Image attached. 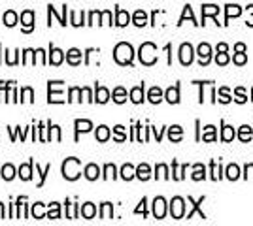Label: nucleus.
Instances as JSON below:
<instances>
[{
	"mask_svg": "<svg viewBox=\"0 0 253 226\" xmlns=\"http://www.w3.org/2000/svg\"><path fill=\"white\" fill-rule=\"evenodd\" d=\"M114 217V205L110 202H104L100 205V219H112Z\"/></svg>",
	"mask_w": 253,
	"mask_h": 226,
	"instance_id": "35",
	"label": "nucleus"
},
{
	"mask_svg": "<svg viewBox=\"0 0 253 226\" xmlns=\"http://www.w3.org/2000/svg\"><path fill=\"white\" fill-rule=\"evenodd\" d=\"M17 21H19V15L13 10H8L2 15V25H6V27H15Z\"/></svg>",
	"mask_w": 253,
	"mask_h": 226,
	"instance_id": "17",
	"label": "nucleus"
},
{
	"mask_svg": "<svg viewBox=\"0 0 253 226\" xmlns=\"http://www.w3.org/2000/svg\"><path fill=\"white\" fill-rule=\"evenodd\" d=\"M246 172L252 173V177H253V164H248V166H246Z\"/></svg>",
	"mask_w": 253,
	"mask_h": 226,
	"instance_id": "63",
	"label": "nucleus"
},
{
	"mask_svg": "<svg viewBox=\"0 0 253 226\" xmlns=\"http://www.w3.org/2000/svg\"><path fill=\"white\" fill-rule=\"evenodd\" d=\"M165 98L169 100L170 104H178V102H179V87L178 85L170 87L169 91L165 93Z\"/></svg>",
	"mask_w": 253,
	"mask_h": 226,
	"instance_id": "23",
	"label": "nucleus"
},
{
	"mask_svg": "<svg viewBox=\"0 0 253 226\" xmlns=\"http://www.w3.org/2000/svg\"><path fill=\"white\" fill-rule=\"evenodd\" d=\"M31 213L34 219H43V217H47V213L43 211V204L42 202H36V204H32V209Z\"/></svg>",
	"mask_w": 253,
	"mask_h": 226,
	"instance_id": "32",
	"label": "nucleus"
},
{
	"mask_svg": "<svg viewBox=\"0 0 253 226\" xmlns=\"http://www.w3.org/2000/svg\"><path fill=\"white\" fill-rule=\"evenodd\" d=\"M63 177L66 181H76L80 175H82V161L76 159V157H70L63 162Z\"/></svg>",
	"mask_w": 253,
	"mask_h": 226,
	"instance_id": "2",
	"label": "nucleus"
},
{
	"mask_svg": "<svg viewBox=\"0 0 253 226\" xmlns=\"http://www.w3.org/2000/svg\"><path fill=\"white\" fill-rule=\"evenodd\" d=\"M6 217V209H4V204H0V219Z\"/></svg>",
	"mask_w": 253,
	"mask_h": 226,
	"instance_id": "62",
	"label": "nucleus"
},
{
	"mask_svg": "<svg viewBox=\"0 0 253 226\" xmlns=\"http://www.w3.org/2000/svg\"><path fill=\"white\" fill-rule=\"evenodd\" d=\"M211 47L208 45V43H201L199 45V57H201V66H206L208 63H210L211 59Z\"/></svg>",
	"mask_w": 253,
	"mask_h": 226,
	"instance_id": "15",
	"label": "nucleus"
},
{
	"mask_svg": "<svg viewBox=\"0 0 253 226\" xmlns=\"http://www.w3.org/2000/svg\"><path fill=\"white\" fill-rule=\"evenodd\" d=\"M100 25H112V11H100Z\"/></svg>",
	"mask_w": 253,
	"mask_h": 226,
	"instance_id": "51",
	"label": "nucleus"
},
{
	"mask_svg": "<svg viewBox=\"0 0 253 226\" xmlns=\"http://www.w3.org/2000/svg\"><path fill=\"white\" fill-rule=\"evenodd\" d=\"M102 177H104L106 181H108V179H116V177H117L116 166H114V164H106V166H104V175H102Z\"/></svg>",
	"mask_w": 253,
	"mask_h": 226,
	"instance_id": "43",
	"label": "nucleus"
},
{
	"mask_svg": "<svg viewBox=\"0 0 253 226\" xmlns=\"http://www.w3.org/2000/svg\"><path fill=\"white\" fill-rule=\"evenodd\" d=\"M132 23H134L136 27H144V25L148 23V13H146L144 10L134 11V15H132Z\"/></svg>",
	"mask_w": 253,
	"mask_h": 226,
	"instance_id": "28",
	"label": "nucleus"
},
{
	"mask_svg": "<svg viewBox=\"0 0 253 226\" xmlns=\"http://www.w3.org/2000/svg\"><path fill=\"white\" fill-rule=\"evenodd\" d=\"M84 97L87 102H95V97H93V93H91V89L89 87H84Z\"/></svg>",
	"mask_w": 253,
	"mask_h": 226,
	"instance_id": "58",
	"label": "nucleus"
},
{
	"mask_svg": "<svg viewBox=\"0 0 253 226\" xmlns=\"http://www.w3.org/2000/svg\"><path fill=\"white\" fill-rule=\"evenodd\" d=\"M234 51H238V53H246V45H244V43H236V45H234Z\"/></svg>",
	"mask_w": 253,
	"mask_h": 226,
	"instance_id": "59",
	"label": "nucleus"
},
{
	"mask_svg": "<svg viewBox=\"0 0 253 226\" xmlns=\"http://www.w3.org/2000/svg\"><path fill=\"white\" fill-rule=\"evenodd\" d=\"M61 81H47V102L49 104H63L64 98L61 91H55Z\"/></svg>",
	"mask_w": 253,
	"mask_h": 226,
	"instance_id": "4",
	"label": "nucleus"
},
{
	"mask_svg": "<svg viewBox=\"0 0 253 226\" xmlns=\"http://www.w3.org/2000/svg\"><path fill=\"white\" fill-rule=\"evenodd\" d=\"M138 57H140V63L146 66H153L157 63V45L151 42H146L140 45V51H138Z\"/></svg>",
	"mask_w": 253,
	"mask_h": 226,
	"instance_id": "3",
	"label": "nucleus"
},
{
	"mask_svg": "<svg viewBox=\"0 0 253 226\" xmlns=\"http://www.w3.org/2000/svg\"><path fill=\"white\" fill-rule=\"evenodd\" d=\"M114 140H116V141H125V140H126L125 127H121V125H117L116 129H114Z\"/></svg>",
	"mask_w": 253,
	"mask_h": 226,
	"instance_id": "47",
	"label": "nucleus"
},
{
	"mask_svg": "<svg viewBox=\"0 0 253 226\" xmlns=\"http://www.w3.org/2000/svg\"><path fill=\"white\" fill-rule=\"evenodd\" d=\"M136 177L142 179V181H148L149 177H151V168H149L148 164H140L136 168Z\"/></svg>",
	"mask_w": 253,
	"mask_h": 226,
	"instance_id": "25",
	"label": "nucleus"
},
{
	"mask_svg": "<svg viewBox=\"0 0 253 226\" xmlns=\"http://www.w3.org/2000/svg\"><path fill=\"white\" fill-rule=\"evenodd\" d=\"M252 127H248V125H244V127H240V130H238V138L242 141H250L252 140Z\"/></svg>",
	"mask_w": 253,
	"mask_h": 226,
	"instance_id": "38",
	"label": "nucleus"
},
{
	"mask_svg": "<svg viewBox=\"0 0 253 226\" xmlns=\"http://www.w3.org/2000/svg\"><path fill=\"white\" fill-rule=\"evenodd\" d=\"M121 177H123L125 181L134 179V177H136V168H134L132 164H123V168H121Z\"/></svg>",
	"mask_w": 253,
	"mask_h": 226,
	"instance_id": "20",
	"label": "nucleus"
},
{
	"mask_svg": "<svg viewBox=\"0 0 253 226\" xmlns=\"http://www.w3.org/2000/svg\"><path fill=\"white\" fill-rule=\"evenodd\" d=\"M110 100V91L102 85H95V102L98 104H106Z\"/></svg>",
	"mask_w": 253,
	"mask_h": 226,
	"instance_id": "14",
	"label": "nucleus"
},
{
	"mask_svg": "<svg viewBox=\"0 0 253 226\" xmlns=\"http://www.w3.org/2000/svg\"><path fill=\"white\" fill-rule=\"evenodd\" d=\"M225 13H227V17H225V21H229L231 17H238V15L242 13V10H240L238 6H234V4H229V6H227V10H225Z\"/></svg>",
	"mask_w": 253,
	"mask_h": 226,
	"instance_id": "40",
	"label": "nucleus"
},
{
	"mask_svg": "<svg viewBox=\"0 0 253 226\" xmlns=\"http://www.w3.org/2000/svg\"><path fill=\"white\" fill-rule=\"evenodd\" d=\"M227 177H229L231 181H234V179H238V177H240V168H238L236 164H231V166L227 168Z\"/></svg>",
	"mask_w": 253,
	"mask_h": 226,
	"instance_id": "44",
	"label": "nucleus"
},
{
	"mask_svg": "<svg viewBox=\"0 0 253 226\" xmlns=\"http://www.w3.org/2000/svg\"><path fill=\"white\" fill-rule=\"evenodd\" d=\"M146 204H148V200H146V198H142L140 205H138L136 209H134V213H136V215H140V213H142L144 217L148 215V207H146Z\"/></svg>",
	"mask_w": 253,
	"mask_h": 226,
	"instance_id": "52",
	"label": "nucleus"
},
{
	"mask_svg": "<svg viewBox=\"0 0 253 226\" xmlns=\"http://www.w3.org/2000/svg\"><path fill=\"white\" fill-rule=\"evenodd\" d=\"M21 102H29L32 104L34 102V91H32L31 87H23L21 89V98H19Z\"/></svg>",
	"mask_w": 253,
	"mask_h": 226,
	"instance_id": "37",
	"label": "nucleus"
},
{
	"mask_svg": "<svg viewBox=\"0 0 253 226\" xmlns=\"http://www.w3.org/2000/svg\"><path fill=\"white\" fill-rule=\"evenodd\" d=\"M219 102L223 104H227V102H231V97H229V89H219Z\"/></svg>",
	"mask_w": 253,
	"mask_h": 226,
	"instance_id": "54",
	"label": "nucleus"
},
{
	"mask_svg": "<svg viewBox=\"0 0 253 226\" xmlns=\"http://www.w3.org/2000/svg\"><path fill=\"white\" fill-rule=\"evenodd\" d=\"M170 215L174 217V219H183V215H185V202H183V198H179V196L172 198V202H170Z\"/></svg>",
	"mask_w": 253,
	"mask_h": 226,
	"instance_id": "5",
	"label": "nucleus"
},
{
	"mask_svg": "<svg viewBox=\"0 0 253 226\" xmlns=\"http://www.w3.org/2000/svg\"><path fill=\"white\" fill-rule=\"evenodd\" d=\"M21 25H23V32H32L34 31V11L25 10L21 13Z\"/></svg>",
	"mask_w": 253,
	"mask_h": 226,
	"instance_id": "7",
	"label": "nucleus"
},
{
	"mask_svg": "<svg viewBox=\"0 0 253 226\" xmlns=\"http://www.w3.org/2000/svg\"><path fill=\"white\" fill-rule=\"evenodd\" d=\"M193 45L191 43H181V47H179V63L183 66H189L193 63Z\"/></svg>",
	"mask_w": 253,
	"mask_h": 226,
	"instance_id": "6",
	"label": "nucleus"
},
{
	"mask_svg": "<svg viewBox=\"0 0 253 226\" xmlns=\"http://www.w3.org/2000/svg\"><path fill=\"white\" fill-rule=\"evenodd\" d=\"M112 98H114L116 104H123V102L126 100V91L123 89V87H116L114 93H112Z\"/></svg>",
	"mask_w": 253,
	"mask_h": 226,
	"instance_id": "30",
	"label": "nucleus"
},
{
	"mask_svg": "<svg viewBox=\"0 0 253 226\" xmlns=\"http://www.w3.org/2000/svg\"><path fill=\"white\" fill-rule=\"evenodd\" d=\"M148 98L151 104H159V102L163 100V91H161L159 87H151L148 93Z\"/></svg>",
	"mask_w": 253,
	"mask_h": 226,
	"instance_id": "29",
	"label": "nucleus"
},
{
	"mask_svg": "<svg viewBox=\"0 0 253 226\" xmlns=\"http://www.w3.org/2000/svg\"><path fill=\"white\" fill-rule=\"evenodd\" d=\"M47 219H61V204H57V202H51V204H49Z\"/></svg>",
	"mask_w": 253,
	"mask_h": 226,
	"instance_id": "36",
	"label": "nucleus"
},
{
	"mask_svg": "<svg viewBox=\"0 0 253 226\" xmlns=\"http://www.w3.org/2000/svg\"><path fill=\"white\" fill-rule=\"evenodd\" d=\"M95 21L100 25V11H91V13H89V21H87V25H95Z\"/></svg>",
	"mask_w": 253,
	"mask_h": 226,
	"instance_id": "55",
	"label": "nucleus"
},
{
	"mask_svg": "<svg viewBox=\"0 0 253 226\" xmlns=\"http://www.w3.org/2000/svg\"><path fill=\"white\" fill-rule=\"evenodd\" d=\"M15 81H0V102H4V95L8 93V89L13 85Z\"/></svg>",
	"mask_w": 253,
	"mask_h": 226,
	"instance_id": "49",
	"label": "nucleus"
},
{
	"mask_svg": "<svg viewBox=\"0 0 253 226\" xmlns=\"http://www.w3.org/2000/svg\"><path fill=\"white\" fill-rule=\"evenodd\" d=\"M0 175H2L4 181H11V179L15 177V168H13L11 164H4L2 170H0Z\"/></svg>",
	"mask_w": 253,
	"mask_h": 226,
	"instance_id": "26",
	"label": "nucleus"
},
{
	"mask_svg": "<svg viewBox=\"0 0 253 226\" xmlns=\"http://www.w3.org/2000/svg\"><path fill=\"white\" fill-rule=\"evenodd\" d=\"M204 177H206V168L202 164H195L193 166V179L195 181H202Z\"/></svg>",
	"mask_w": 253,
	"mask_h": 226,
	"instance_id": "33",
	"label": "nucleus"
},
{
	"mask_svg": "<svg viewBox=\"0 0 253 226\" xmlns=\"http://www.w3.org/2000/svg\"><path fill=\"white\" fill-rule=\"evenodd\" d=\"M80 213H82V217H84V219H95V215H96L95 204H91V202H85V204L80 207Z\"/></svg>",
	"mask_w": 253,
	"mask_h": 226,
	"instance_id": "18",
	"label": "nucleus"
},
{
	"mask_svg": "<svg viewBox=\"0 0 253 226\" xmlns=\"http://www.w3.org/2000/svg\"><path fill=\"white\" fill-rule=\"evenodd\" d=\"M55 140L57 141H61V129L55 125Z\"/></svg>",
	"mask_w": 253,
	"mask_h": 226,
	"instance_id": "61",
	"label": "nucleus"
},
{
	"mask_svg": "<svg viewBox=\"0 0 253 226\" xmlns=\"http://www.w3.org/2000/svg\"><path fill=\"white\" fill-rule=\"evenodd\" d=\"M215 63L219 66H225L227 63H229V57H227V53H217V57H215Z\"/></svg>",
	"mask_w": 253,
	"mask_h": 226,
	"instance_id": "56",
	"label": "nucleus"
},
{
	"mask_svg": "<svg viewBox=\"0 0 253 226\" xmlns=\"http://www.w3.org/2000/svg\"><path fill=\"white\" fill-rule=\"evenodd\" d=\"M202 140L204 141H215L217 138H215V127H211V125H208L206 129H204V134H202Z\"/></svg>",
	"mask_w": 253,
	"mask_h": 226,
	"instance_id": "42",
	"label": "nucleus"
},
{
	"mask_svg": "<svg viewBox=\"0 0 253 226\" xmlns=\"http://www.w3.org/2000/svg\"><path fill=\"white\" fill-rule=\"evenodd\" d=\"M63 61H64V51H61L55 45H49V59H47V63L53 66H59L63 65Z\"/></svg>",
	"mask_w": 253,
	"mask_h": 226,
	"instance_id": "10",
	"label": "nucleus"
},
{
	"mask_svg": "<svg viewBox=\"0 0 253 226\" xmlns=\"http://www.w3.org/2000/svg\"><path fill=\"white\" fill-rule=\"evenodd\" d=\"M169 138H170V141H179V140H181V138H183V130H181V127H178V125L170 127V129H169Z\"/></svg>",
	"mask_w": 253,
	"mask_h": 226,
	"instance_id": "31",
	"label": "nucleus"
},
{
	"mask_svg": "<svg viewBox=\"0 0 253 226\" xmlns=\"http://www.w3.org/2000/svg\"><path fill=\"white\" fill-rule=\"evenodd\" d=\"M185 19H191L193 23H197V21H195V15H193V10H191V6H185V8H183V13H181V17H179L178 25H181V23L185 21ZM197 25H199V23H197Z\"/></svg>",
	"mask_w": 253,
	"mask_h": 226,
	"instance_id": "45",
	"label": "nucleus"
},
{
	"mask_svg": "<svg viewBox=\"0 0 253 226\" xmlns=\"http://www.w3.org/2000/svg\"><path fill=\"white\" fill-rule=\"evenodd\" d=\"M155 177L157 179H169V168H167V164H157V168H155Z\"/></svg>",
	"mask_w": 253,
	"mask_h": 226,
	"instance_id": "41",
	"label": "nucleus"
},
{
	"mask_svg": "<svg viewBox=\"0 0 253 226\" xmlns=\"http://www.w3.org/2000/svg\"><path fill=\"white\" fill-rule=\"evenodd\" d=\"M64 204H66V209H68V211H66V217H68V219H78V217H80V205L70 204L68 200H66Z\"/></svg>",
	"mask_w": 253,
	"mask_h": 226,
	"instance_id": "34",
	"label": "nucleus"
},
{
	"mask_svg": "<svg viewBox=\"0 0 253 226\" xmlns=\"http://www.w3.org/2000/svg\"><path fill=\"white\" fill-rule=\"evenodd\" d=\"M84 175L85 179H89V181H96L100 177V168L96 164H87L84 170Z\"/></svg>",
	"mask_w": 253,
	"mask_h": 226,
	"instance_id": "13",
	"label": "nucleus"
},
{
	"mask_svg": "<svg viewBox=\"0 0 253 226\" xmlns=\"http://www.w3.org/2000/svg\"><path fill=\"white\" fill-rule=\"evenodd\" d=\"M130 23V15L128 11L121 10V8H116V25L117 27H126Z\"/></svg>",
	"mask_w": 253,
	"mask_h": 226,
	"instance_id": "16",
	"label": "nucleus"
},
{
	"mask_svg": "<svg viewBox=\"0 0 253 226\" xmlns=\"http://www.w3.org/2000/svg\"><path fill=\"white\" fill-rule=\"evenodd\" d=\"M32 168H34V161H29L27 164H21L19 170H17V175L21 177L23 181H31L32 179Z\"/></svg>",
	"mask_w": 253,
	"mask_h": 226,
	"instance_id": "11",
	"label": "nucleus"
},
{
	"mask_svg": "<svg viewBox=\"0 0 253 226\" xmlns=\"http://www.w3.org/2000/svg\"><path fill=\"white\" fill-rule=\"evenodd\" d=\"M82 51L80 49H76V47H72V49H68L66 51V63L70 66H78V65H82Z\"/></svg>",
	"mask_w": 253,
	"mask_h": 226,
	"instance_id": "12",
	"label": "nucleus"
},
{
	"mask_svg": "<svg viewBox=\"0 0 253 226\" xmlns=\"http://www.w3.org/2000/svg\"><path fill=\"white\" fill-rule=\"evenodd\" d=\"M114 59H116L117 65H121V66L132 65V59H134V49H132V45L126 42L117 43L116 49H114Z\"/></svg>",
	"mask_w": 253,
	"mask_h": 226,
	"instance_id": "1",
	"label": "nucleus"
},
{
	"mask_svg": "<svg viewBox=\"0 0 253 226\" xmlns=\"http://www.w3.org/2000/svg\"><path fill=\"white\" fill-rule=\"evenodd\" d=\"M165 215H167V202H165L163 196H157L153 200V217L155 219H165Z\"/></svg>",
	"mask_w": 253,
	"mask_h": 226,
	"instance_id": "8",
	"label": "nucleus"
},
{
	"mask_svg": "<svg viewBox=\"0 0 253 226\" xmlns=\"http://www.w3.org/2000/svg\"><path fill=\"white\" fill-rule=\"evenodd\" d=\"M0 51H2V43H0ZM0 63H2V59H0Z\"/></svg>",
	"mask_w": 253,
	"mask_h": 226,
	"instance_id": "64",
	"label": "nucleus"
},
{
	"mask_svg": "<svg viewBox=\"0 0 253 226\" xmlns=\"http://www.w3.org/2000/svg\"><path fill=\"white\" fill-rule=\"evenodd\" d=\"M232 61H234V65L242 66V65H246V63H248V55H246V53H236Z\"/></svg>",
	"mask_w": 253,
	"mask_h": 226,
	"instance_id": "53",
	"label": "nucleus"
},
{
	"mask_svg": "<svg viewBox=\"0 0 253 226\" xmlns=\"http://www.w3.org/2000/svg\"><path fill=\"white\" fill-rule=\"evenodd\" d=\"M51 172V164H47L43 170H40V166L36 164V173L40 175V183H38V187H43V183H45V177H47V173Z\"/></svg>",
	"mask_w": 253,
	"mask_h": 226,
	"instance_id": "39",
	"label": "nucleus"
},
{
	"mask_svg": "<svg viewBox=\"0 0 253 226\" xmlns=\"http://www.w3.org/2000/svg\"><path fill=\"white\" fill-rule=\"evenodd\" d=\"M236 100H238L240 104H244V102L248 100V98H246V91H244L242 87H238V89H236Z\"/></svg>",
	"mask_w": 253,
	"mask_h": 226,
	"instance_id": "57",
	"label": "nucleus"
},
{
	"mask_svg": "<svg viewBox=\"0 0 253 226\" xmlns=\"http://www.w3.org/2000/svg\"><path fill=\"white\" fill-rule=\"evenodd\" d=\"M74 129H76V141H78L80 134H85V132H91L93 130V123L87 121V119H76Z\"/></svg>",
	"mask_w": 253,
	"mask_h": 226,
	"instance_id": "9",
	"label": "nucleus"
},
{
	"mask_svg": "<svg viewBox=\"0 0 253 226\" xmlns=\"http://www.w3.org/2000/svg\"><path fill=\"white\" fill-rule=\"evenodd\" d=\"M189 202H191V204H193V209H191L189 213H187V219H191V217L195 215V213H199V215H201V219H206V215H204V213H202V211H201V204H202V202H204V196H202V198H201V200H199V202H195L193 198H189Z\"/></svg>",
	"mask_w": 253,
	"mask_h": 226,
	"instance_id": "27",
	"label": "nucleus"
},
{
	"mask_svg": "<svg viewBox=\"0 0 253 226\" xmlns=\"http://www.w3.org/2000/svg\"><path fill=\"white\" fill-rule=\"evenodd\" d=\"M70 23H72L74 27H82V25H87V23H84V17L80 19V13H78V11H70Z\"/></svg>",
	"mask_w": 253,
	"mask_h": 226,
	"instance_id": "50",
	"label": "nucleus"
},
{
	"mask_svg": "<svg viewBox=\"0 0 253 226\" xmlns=\"http://www.w3.org/2000/svg\"><path fill=\"white\" fill-rule=\"evenodd\" d=\"M8 130L11 132V141H15V140H17V136H19L21 140H25V134H27V132H29L31 129L21 130V127H15V130H13V129H8Z\"/></svg>",
	"mask_w": 253,
	"mask_h": 226,
	"instance_id": "48",
	"label": "nucleus"
},
{
	"mask_svg": "<svg viewBox=\"0 0 253 226\" xmlns=\"http://www.w3.org/2000/svg\"><path fill=\"white\" fill-rule=\"evenodd\" d=\"M227 49H229L227 43H219V45H217V51H219V53H227Z\"/></svg>",
	"mask_w": 253,
	"mask_h": 226,
	"instance_id": "60",
	"label": "nucleus"
},
{
	"mask_svg": "<svg viewBox=\"0 0 253 226\" xmlns=\"http://www.w3.org/2000/svg\"><path fill=\"white\" fill-rule=\"evenodd\" d=\"M234 136H236V132L232 127H223V132H221V140L223 141H231L234 140Z\"/></svg>",
	"mask_w": 253,
	"mask_h": 226,
	"instance_id": "46",
	"label": "nucleus"
},
{
	"mask_svg": "<svg viewBox=\"0 0 253 226\" xmlns=\"http://www.w3.org/2000/svg\"><path fill=\"white\" fill-rule=\"evenodd\" d=\"M219 13V8L215 4H204L202 6V19L206 21V17H215Z\"/></svg>",
	"mask_w": 253,
	"mask_h": 226,
	"instance_id": "22",
	"label": "nucleus"
},
{
	"mask_svg": "<svg viewBox=\"0 0 253 226\" xmlns=\"http://www.w3.org/2000/svg\"><path fill=\"white\" fill-rule=\"evenodd\" d=\"M130 100L134 104H142L144 102V83L134 87V89H130Z\"/></svg>",
	"mask_w": 253,
	"mask_h": 226,
	"instance_id": "19",
	"label": "nucleus"
},
{
	"mask_svg": "<svg viewBox=\"0 0 253 226\" xmlns=\"http://www.w3.org/2000/svg\"><path fill=\"white\" fill-rule=\"evenodd\" d=\"M110 129L106 127V125H100L98 129H96V134H95V138H96V141H100V143H104V141H108L110 140Z\"/></svg>",
	"mask_w": 253,
	"mask_h": 226,
	"instance_id": "21",
	"label": "nucleus"
},
{
	"mask_svg": "<svg viewBox=\"0 0 253 226\" xmlns=\"http://www.w3.org/2000/svg\"><path fill=\"white\" fill-rule=\"evenodd\" d=\"M82 95H84V89L82 87H70L68 91V102H82Z\"/></svg>",
	"mask_w": 253,
	"mask_h": 226,
	"instance_id": "24",
	"label": "nucleus"
}]
</instances>
